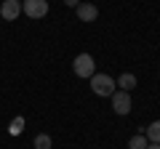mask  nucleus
<instances>
[{"label": "nucleus", "mask_w": 160, "mask_h": 149, "mask_svg": "<svg viewBox=\"0 0 160 149\" xmlns=\"http://www.w3.org/2000/svg\"><path fill=\"white\" fill-rule=\"evenodd\" d=\"M115 85H120V88H123V91H131V88L133 85H136V77H133V74L131 72H126V74H120V77H118V83H115Z\"/></svg>", "instance_id": "0eeeda50"}, {"label": "nucleus", "mask_w": 160, "mask_h": 149, "mask_svg": "<svg viewBox=\"0 0 160 149\" xmlns=\"http://www.w3.org/2000/svg\"><path fill=\"white\" fill-rule=\"evenodd\" d=\"M96 16H99L96 6H91V3H80L78 6V19L80 22H96Z\"/></svg>", "instance_id": "423d86ee"}, {"label": "nucleus", "mask_w": 160, "mask_h": 149, "mask_svg": "<svg viewBox=\"0 0 160 149\" xmlns=\"http://www.w3.org/2000/svg\"><path fill=\"white\" fill-rule=\"evenodd\" d=\"M112 109L118 115H128V112H131V96H128L126 91L112 93Z\"/></svg>", "instance_id": "20e7f679"}, {"label": "nucleus", "mask_w": 160, "mask_h": 149, "mask_svg": "<svg viewBox=\"0 0 160 149\" xmlns=\"http://www.w3.org/2000/svg\"><path fill=\"white\" fill-rule=\"evenodd\" d=\"M8 131H11V136H19V133L24 131V117H13V120H11V128H8Z\"/></svg>", "instance_id": "9b49d317"}, {"label": "nucleus", "mask_w": 160, "mask_h": 149, "mask_svg": "<svg viewBox=\"0 0 160 149\" xmlns=\"http://www.w3.org/2000/svg\"><path fill=\"white\" fill-rule=\"evenodd\" d=\"M91 91L96 96H112L115 93V83L109 74H93L91 77Z\"/></svg>", "instance_id": "f257e3e1"}, {"label": "nucleus", "mask_w": 160, "mask_h": 149, "mask_svg": "<svg viewBox=\"0 0 160 149\" xmlns=\"http://www.w3.org/2000/svg\"><path fill=\"white\" fill-rule=\"evenodd\" d=\"M64 3H67V6H75V8L80 6V0H64Z\"/></svg>", "instance_id": "f8f14e48"}, {"label": "nucleus", "mask_w": 160, "mask_h": 149, "mask_svg": "<svg viewBox=\"0 0 160 149\" xmlns=\"http://www.w3.org/2000/svg\"><path fill=\"white\" fill-rule=\"evenodd\" d=\"M147 149H160V144H147Z\"/></svg>", "instance_id": "ddd939ff"}, {"label": "nucleus", "mask_w": 160, "mask_h": 149, "mask_svg": "<svg viewBox=\"0 0 160 149\" xmlns=\"http://www.w3.org/2000/svg\"><path fill=\"white\" fill-rule=\"evenodd\" d=\"M19 13H22V3H19V0H3V6H0V16L6 19V22H13Z\"/></svg>", "instance_id": "39448f33"}, {"label": "nucleus", "mask_w": 160, "mask_h": 149, "mask_svg": "<svg viewBox=\"0 0 160 149\" xmlns=\"http://www.w3.org/2000/svg\"><path fill=\"white\" fill-rule=\"evenodd\" d=\"M35 149H51V136H48V133H40V136L35 138Z\"/></svg>", "instance_id": "9d476101"}, {"label": "nucleus", "mask_w": 160, "mask_h": 149, "mask_svg": "<svg viewBox=\"0 0 160 149\" xmlns=\"http://www.w3.org/2000/svg\"><path fill=\"white\" fill-rule=\"evenodd\" d=\"M22 13H27L29 19H43L48 13V0H24Z\"/></svg>", "instance_id": "f03ea898"}, {"label": "nucleus", "mask_w": 160, "mask_h": 149, "mask_svg": "<svg viewBox=\"0 0 160 149\" xmlns=\"http://www.w3.org/2000/svg\"><path fill=\"white\" fill-rule=\"evenodd\" d=\"M147 141L149 144H160V120H155L152 125L147 128Z\"/></svg>", "instance_id": "6e6552de"}, {"label": "nucleus", "mask_w": 160, "mask_h": 149, "mask_svg": "<svg viewBox=\"0 0 160 149\" xmlns=\"http://www.w3.org/2000/svg\"><path fill=\"white\" fill-rule=\"evenodd\" d=\"M147 136H133L131 141H128V149H147Z\"/></svg>", "instance_id": "1a4fd4ad"}, {"label": "nucleus", "mask_w": 160, "mask_h": 149, "mask_svg": "<svg viewBox=\"0 0 160 149\" xmlns=\"http://www.w3.org/2000/svg\"><path fill=\"white\" fill-rule=\"evenodd\" d=\"M93 69H96V64H93L91 53H80L75 59V74L78 77H93Z\"/></svg>", "instance_id": "7ed1b4c3"}]
</instances>
